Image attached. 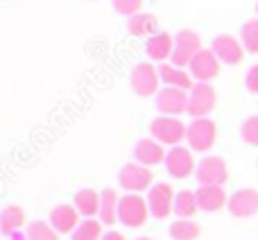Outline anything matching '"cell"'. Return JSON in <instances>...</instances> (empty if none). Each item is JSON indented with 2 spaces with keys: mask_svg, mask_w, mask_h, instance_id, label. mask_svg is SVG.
Wrapping results in <instances>:
<instances>
[{
  "mask_svg": "<svg viewBox=\"0 0 258 240\" xmlns=\"http://www.w3.org/2000/svg\"><path fill=\"white\" fill-rule=\"evenodd\" d=\"M147 218H150V206H147L145 197H141L138 193H127L125 197H120V209H118L120 224L129 229H138L145 224Z\"/></svg>",
  "mask_w": 258,
  "mask_h": 240,
  "instance_id": "6da1fadb",
  "label": "cell"
},
{
  "mask_svg": "<svg viewBox=\"0 0 258 240\" xmlns=\"http://www.w3.org/2000/svg\"><path fill=\"white\" fill-rule=\"evenodd\" d=\"M188 127L174 116H159L150 123V134L161 145H179L186 138Z\"/></svg>",
  "mask_w": 258,
  "mask_h": 240,
  "instance_id": "7a4b0ae2",
  "label": "cell"
},
{
  "mask_svg": "<svg viewBox=\"0 0 258 240\" xmlns=\"http://www.w3.org/2000/svg\"><path fill=\"white\" fill-rule=\"evenodd\" d=\"M218 138V125L211 118H192L186 132V143L195 152H209Z\"/></svg>",
  "mask_w": 258,
  "mask_h": 240,
  "instance_id": "3957f363",
  "label": "cell"
},
{
  "mask_svg": "<svg viewBox=\"0 0 258 240\" xmlns=\"http://www.w3.org/2000/svg\"><path fill=\"white\" fill-rule=\"evenodd\" d=\"M200 50H202V39L197 32L179 30L177 36H174V50H172V57H170V64L177 68L190 66L192 57H195Z\"/></svg>",
  "mask_w": 258,
  "mask_h": 240,
  "instance_id": "277c9868",
  "label": "cell"
},
{
  "mask_svg": "<svg viewBox=\"0 0 258 240\" xmlns=\"http://www.w3.org/2000/svg\"><path fill=\"white\" fill-rule=\"evenodd\" d=\"M215 89L211 82H195L190 91H188V111L192 118H209V113L215 109Z\"/></svg>",
  "mask_w": 258,
  "mask_h": 240,
  "instance_id": "5b68a950",
  "label": "cell"
},
{
  "mask_svg": "<svg viewBox=\"0 0 258 240\" xmlns=\"http://www.w3.org/2000/svg\"><path fill=\"white\" fill-rule=\"evenodd\" d=\"M154 174L147 165L141 163H127L120 168L118 172V184L125 188L127 193H143V191H150L154 186Z\"/></svg>",
  "mask_w": 258,
  "mask_h": 240,
  "instance_id": "8992f818",
  "label": "cell"
},
{
  "mask_svg": "<svg viewBox=\"0 0 258 240\" xmlns=\"http://www.w3.org/2000/svg\"><path fill=\"white\" fill-rule=\"evenodd\" d=\"M163 163L172 179H186L197 170V163H195V159H192V150L181 147V145L170 147Z\"/></svg>",
  "mask_w": 258,
  "mask_h": 240,
  "instance_id": "52a82bcc",
  "label": "cell"
},
{
  "mask_svg": "<svg viewBox=\"0 0 258 240\" xmlns=\"http://www.w3.org/2000/svg\"><path fill=\"white\" fill-rule=\"evenodd\" d=\"M195 177H197V184H202V186H224L229 179L227 163L220 156H204L197 163Z\"/></svg>",
  "mask_w": 258,
  "mask_h": 240,
  "instance_id": "ba28073f",
  "label": "cell"
},
{
  "mask_svg": "<svg viewBox=\"0 0 258 240\" xmlns=\"http://www.w3.org/2000/svg\"><path fill=\"white\" fill-rule=\"evenodd\" d=\"M159 82H161L159 68H154L152 64L141 62V64L134 66V71H132V89H134V93L136 95H141V98L156 95L159 93Z\"/></svg>",
  "mask_w": 258,
  "mask_h": 240,
  "instance_id": "9c48e42d",
  "label": "cell"
},
{
  "mask_svg": "<svg viewBox=\"0 0 258 240\" xmlns=\"http://www.w3.org/2000/svg\"><path fill=\"white\" fill-rule=\"evenodd\" d=\"M156 109L161 116H181L188 111V91L174 89V86H163L156 93Z\"/></svg>",
  "mask_w": 258,
  "mask_h": 240,
  "instance_id": "30bf717a",
  "label": "cell"
},
{
  "mask_svg": "<svg viewBox=\"0 0 258 240\" xmlns=\"http://www.w3.org/2000/svg\"><path fill=\"white\" fill-rule=\"evenodd\" d=\"M174 193L168 184H154L147 191V206H150V215L156 220H165L174 211Z\"/></svg>",
  "mask_w": 258,
  "mask_h": 240,
  "instance_id": "8fae6325",
  "label": "cell"
},
{
  "mask_svg": "<svg viewBox=\"0 0 258 240\" xmlns=\"http://www.w3.org/2000/svg\"><path fill=\"white\" fill-rule=\"evenodd\" d=\"M211 50H213V54L220 59V64H229V66L240 64L242 57H245V48H242L240 39H236V36H231V34L215 36L213 43H211Z\"/></svg>",
  "mask_w": 258,
  "mask_h": 240,
  "instance_id": "7c38bea8",
  "label": "cell"
},
{
  "mask_svg": "<svg viewBox=\"0 0 258 240\" xmlns=\"http://www.w3.org/2000/svg\"><path fill=\"white\" fill-rule=\"evenodd\" d=\"M188 73L192 75L195 82H211L218 77L220 73V59L213 54V50H204L202 48L200 52L192 57L190 66H188Z\"/></svg>",
  "mask_w": 258,
  "mask_h": 240,
  "instance_id": "4fadbf2b",
  "label": "cell"
},
{
  "mask_svg": "<svg viewBox=\"0 0 258 240\" xmlns=\"http://www.w3.org/2000/svg\"><path fill=\"white\" fill-rule=\"evenodd\" d=\"M227 209L233 218H251L258 213V191L254 188H240L227 202Z\"/></svg>",
  "mask_w": 258,
  "mask_h": 240,
  "instance_id": "5bb4252c",
  "label": "cell"
},
{
  "mask_svg": "<svg viewBox=\"0 0 258 240\" xmlns=\"http://www.w3.org/2000/svg\"><path fill=\"white\" fill-rule=\"evenodd\" d=\"M50 224L54 227L57 233H73L77 229V224L82 222L80 220V211L71 204H59L50 211Z\"/></svg>",
  "mask_w": 258,
  "mask_h": 240,
  "instance_id": "9a60e30c",
  "label": "cell"
},
{
  "mask_svg": "<svg viewBox=\"0 0 258 240\" xmlns=\"http://www.w3.org/2000/svg\"><path fill=\"white\" fill-rule=\"evenodd\" d=\"M165 154L168 152L163 150V145H161L159 141H154V138H141V141L136 143V147H134V156H136V163L141 165H159L165 161Z\"/></svg>",
  "mask_w": 258,
  "mask_h": 240,
  "instance_id": "2e32d148",
  "label": "cell"
},
{
  "mask_svg": "<svg viewBox=\"0 0 258 240\" xmlns=\"http://www.w3.org/2000/svg\"><path fill=\"white\" fill-rule=\"evenodd\" d=\"M195 195H197L200 211H204V213H215L222 206H227V202H229L222 186H200L195 191Z\"/></svg>",
  "mask_w": 258,
  "mask_h": 240,
  "instance_id": "e0dca14e",
  "label": "cell"
},
{
  "mask_svg": "<svg viewBox=\"0 0 258 240\" xmlns=\"http://www.w3.org/2000/svg\"><path fill=\"white\" fill-rule=\"evenodd\" d=\"M172 50H174V36H170L168 32H156V34H152L145 41V52L154 62L170 59L172 57Z\"/></svg>",
  "mask_w": 258,
  "mask_h": 240,
  "instance_id": "ac0fdd59",
  "label": "cell"
},
{
  "mask_svg": "<svg viewBox=\"0 0 258 240\" xmlns=\"http://www.w3.org/2000/svg\"><path fill=\"white\" fill-rule=\"evenodd\" d=\"M159 75H161L163 86H174V89H183V91H190L195 86V80H192L190 73H186L183 68L172 66V64H161Z\"/></svg>",
  "mask_w": 258,
  "mask_h": 240,
  "instance_id": "d6986e66",
  "label": "cell"
},
{
  "mask_svg": "<svg viewBox=\"0 0 258 240\" xmlns=\"http://www.w3.org/2000/svg\"><path fill=\"white\" fill-rule=\"evenodd\" d=\"M118 209H120V197H118V193L113 191V188H104L102 193H100V222L102 224H116L120 222L118 220Z\"/></svg>",
  "mask_w": 258,
  "mask_h": 240,
  "instance_id": "ffe728a7",
  "label": "cell"
},
{
  "mask_svg": "<svg viewBox=\"0 0 258 240\" xmlns=\"http://www.w3.org/2000/svg\"><path fill=\"white\" fill-rule=\"evenodd\" d=\"M73 206L80 211V215H84V218H93V215L100 213V193L93 191V188H82V191L75 193Z\"/></svg>",
  "mask_w": 258,
  "mask_h": 240,
  "instance_id": "44dd1931",
  "label": "cell"
},
{
  "mask_svg": "<svg viewBox=\"0 0 258 240\" xmlns=\"http://www.w3.org/2000/svg\"><path fill=\"white\" fill-rule=\"evenodd\" d=\"M25 224V213H23L21 206H5L3 213H0V231H3V236H12V233L21 231V227Z\"/></svg>",
  "mask_w": 258,
  "mask_h": 240,
  "instance_id": "7402d4cb",
  "label": "cell"
},
{
  "mask_svg": "<svg viewBox=\"0 0 258 240\" xmlns=\"http://www.w3.org/2000/svg\"><path fill=\"white\" fill-rule=\"evenodd\" d=\"M127 30L132 36H147L150 39L152 34H156L159 30V21L152 14H136V16L127 18Z\"/></svg>",
  "mask_w": 258,
  "mask_h": 240,
  "instance_id": "603a6c76",
  "label": "cell"
},
{
  "mask_svg": "<svg viewBox=\"0 0 258 240\" xmlns=\"http://www.w3.org/2000/svg\"><path fill=\"white\" fill-rule=\"evenodd\" d=\"M197 211H200V204H197L195 191H179L177 197H174V213H177V218L190 220Z\"/></svg>",
  "mask_w": 258,
  "mask_h": 240,
  "instance_id": "cb8c5ba5",
  "label": "cell"
},
{
  "mask_svg": "<svg viewBox=\"0 0 258 240\" xmlns=\"http://www.w3.org/2000/svg\"><path fill=\"white\" fill-rule=\"evenodd\" d=\"M200 224L195 220H174L170 224V238L172 240H195L200 238Z\"/></svg>",
  "mask_w": 258,
  "mask_h": 240,
  "instance_id": "d4e9b609",
  "label": "cell"
},
{
  "mask_svg": "<svg viewBox=\"0 0 258 240\" xmlns=\"http://www.w3.org/2000/svg\"><path fill=\"white\" fill-rule=\"evenodd\" d=\"M102 233V222L93 218H86L77 224V229L71 233V240H100Z\"/></svg>",
  "mask_w": 258,
  "mask_h": 240,
  "instance_id": "484cf974",
  "label": "cell"
},
{
  "mask_svg": "<svg viewBox=\"0 0 258 240\" xmlns=\"http://www.w3.org/2000/svg\"><path fill=\"white\" fill-rule=\"evenodd\" d=\"M240 43L247 52L258 54V18H251L240 30Z\"/></svg>",
  "mask_w": 258,
  "mask_h": 240,
  "instance_id": "4316f807",
  "label": "cell"
},
{
  "mask_svg": "<svg viewBox=\"0 0 258 240\" xmlns=\"http://www.w3.org/2000/svg\"><path fill=\"white\" fill-rule=\"evenodd\" d=\"M25 238L27 240H59L54 227L50 222H43V220H34V222H30Z\"/></svg>",
  "mask_w": 258,
  "mask_h": 240,
  "instance_id": "83f0119b",
  "label": "cell"
},
{
  "mask_svg": "<svg viewBox=\"0 0 258 240\" xmlns=\"http://www.w3.org/2000/svg\"><path fill=\"white\" fill-rule=\"evenodd\" d=\"M240 136L247 145L258 147V116H249L240 125Z\"/></svg>",
  "mask_w": 258,
  "mask_h": 240,
  "instance_id": "f1b7e54d",
  "label": "cell"
},
{
  "mask_svg": "<svg viewBox=\"0 0 258 240\" xmlns=\"http://www.w3.org/2000/svg\"><path fill=\"white\" fill-rule=\"evenodd\" d=\"M141 7H143V0H113V9L120 16H127V18L141 14Z\"/></svg>",
  "mask_w": 258,
  "mask_h": 240,
  "instance_id": "f546056e",
  "label": "cell"
},
{
  "mask_svg": "<svg viewBox=\"0 0 258 240\" xmlns=\"http://www.w3.org/2000/svg\"><path fill=\"white\" fill-rule=\"evenodd\" d=\"M245 86H247V91H249V93H258V64H254V66L247 71Z\"/></svg>",
  "mask_w": 258,
  "mask_h": 240,
  "instance_id": "4dcf8cb0",
  "label": "cell"
},
{
  "mask_svg": "<svg viewBox=\"0 0 258 240\" xmlns=\"http://www.w3.org/2000/svg\"><path fill=\"white\" fill-rule=\"evenodd\" d=\"M100 240H125V236H122V233H118V231H109V233H104Z\"/></svg>",
  "mask_w": 258,
  "mask_h": 240,
  "instance_id": "1f68e13d",
  "label": "cell"
},
{
  "mask_svg": "<svg viewBox=\"0 0 258 240\" xmlns=\"http://www.w3.org/2000/svg\"><path fill=\"white\" fill-rule=\"evenodd\" d=\"M136 240H152V238H136Z\"/></svg>",
  "mask_w": 258,
  "mask_h": 240,
  "instance_id": "d6a6232c",
  "label": "cell"
},
{
  "mask_svg": "<svg viewBox=\"0 0 258 240\" xmlns=\"http://www.w3.org/2000/svg\"><path fill=\"white\" fill-rule=\"evenodd\" d=\"M256 14H258V3H256Z\"/></svg>",
  "mask_w": 258,
  "mask_h": 240,
  "instance_id": "836d02e7",
  "label": "cell"
}]
</instances>
